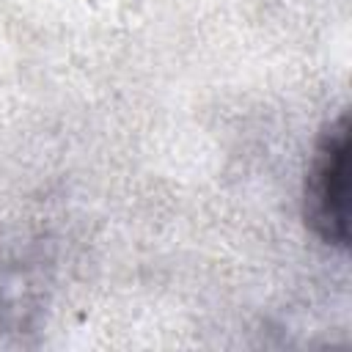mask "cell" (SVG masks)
Returning a JSON list of instances; mask_svg holds the SVG:
<instances>
[{
  "mask_svg": "<svg viewBox=\"0 0 352 352\" xmlns=\"http://www.w3.org/2000/svg\"><path fill=\"white\" fill-rule=\"evenodd\" d=\"M305 223L333 248L349 245V118L341 113L319 135L305 173Z\"/></svg>",
  "mask_w": 352,
  "mask_h": 352,
  "instance_id": "cell-1",
  "label": "cell"
}]
</instances>
